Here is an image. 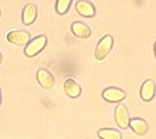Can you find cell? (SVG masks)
Returning <instances> with one entry per match:
<instances>
[{
  "instance_id": "6da1fadb",
  "label": "cell",
  "mask_w": 156,
  "mask_h": 139,
  "mask_svg": "<svg viewBox=\"0 0 156 139\" xmlns=\"http://www.w3.org/2000/svg\"><path fill=\"white\" fill-rule=\"evenodd\" d=\"M46 45L47 37L45 35H40V36L34 38V39H31L27 43V45L25 46L24 49V54L28 58H34L39 54L46 47Z\"/></svg>"
},
{
  "instance_id": "7a4b0ae2",
  "label": "cell",
  "mask_w": 156,
  "mask_h": 139,
  "mask_svg": "<svg viewBox=\"0 0 156 139\" xmlns=\"http://www.w3.org/2000/svg\"><path fill=\"white\" fill-rule=\"evenodd\" d=\"M114 46V39L110 35H105L98 42L97 47L95 49V59L97 61H103L109 54Z\"/></svg>"
},
{
  "instance_id": "3957f363",
  "label": "cell",
  "mask_w": 156,
  "mask_h": 139,
  "mask_svg": "<svg viewBox=\"0 0 156 139\" xmlns=\"http://www.w3.org/2000/svg\"><path fill=\"white\" fill-rule=\"evenodd\" d=\"M6 40L11 44L22 46V45H27V43L31 39L29 32L27 30H12L6 35Z\"/></svg>"
},
{
  "instance_id": "277c9868",
  "label": "cell",
  "mask_w": 156,
  "mask_h": 139,
  "mask_svg": "<svg viewBox=\"0 0 156 139\" xmlns=\"http://www.w3.org/2000/svg\"><path fill=\"white\" fill-rule=\"evenodd\" d=\"M37 80L42 88L46 90H50L54 86V77L48 70L45 68H40L37 71Z\"/></svg>"
},
{
  "instance_id": "5b68a950",
  "label": "cell",
  "mask_w": 156,
  "mask_h": 139,
  "mask_svg": "<svg viewBox=\"0 0 156 139\" xmlns=\"http://www.w3.org/2000/svg\"><path fill=\"white\" fill-rule=\"evenodd\" d=\"M102 97L104 98L106 102L109 103H118L123 100L126 97V93L124 90L120 89L117 87H109L103 90Z\"/></svg>"
},
{
  "instance_id": "8992f818",
  "label": "cell",
  "mask_w": 156,
  "mask_h": 139,
  "mask_svg": "<svg viewBox=\"0 0 156 139\" xmlns=\"http://www.w3.org/2000/svg\"><path fill=\"white\" fill-rule=\"evenodd\" d=\"M75 9L80 16L85 18H92L96 14V9L94 4L87 0H78L75 3Z\"/></svg>"
},
{
  "instance_id": "52a82bcc",
  "label": "cell",
  "mask_w": 156,
  "mask_h": 139,
  "mask_svg": "<svg viewBox=\"0 0 156 139\" xmlns=\"http://www.w3.org/2000/svg\"><path fill=\"white\" fill-rule=\"evenodd\" d=\"M115 121H117V125L120 128L126 129L127 127H129V113H128V110L125 105L120 103V105L117 106L115 111Z\"/></svg>"
},
{
  "instance_id": "ba28073f",
  "label": "cell",
  "mask_w": 156,
  "mask_h": 139,
  "mask_svg": "<svg viewBox=\"0 0 156 139\" xmlns=\"http://www.w3.org/2000/svg\"><path fill=\"white\" fill-rule=\"evenodd\" d=\"M64 91L67 94V96L71 97V98H77L81 95V87L78 84L75 80L73 79H67L64 82Z\"/></svg>"
},
{
  "instance_id": "9c48e42d",
  "label": "cell",
  "mask_w": 156,
  "mask_h": 139,
  "mask_svg": "<svg viewBox=\"0 0 156 139\" xmlns=\"http://www.w3.org/2000/svg\"><path fill=\"white\" fill-rule=\"evenodd\" d=\"M37 7L34 3H27L23 7L22 11V22L25 25L32 24L37 19Z\"/></svg>"
},
{
  "instance_id": "30bf717a",
  "label": "cell",
  "mask_w": 156,
  "mask_h": 139,
  "mask_svg": "<svg viewBox=\"0 0 156 139\" xmlns=\"http://www.w3.org/2000/svg\"><path fill=\"white\" fill-rule=\"evenodd\" d=\"M72 32L78 38L81 39H87L92 35V28L87 24L83 23L81 21H75L71 25Z\"/></svg>"
},
{
  "instance_id": "8fae6325",
  "label": "cell",
  "mask_w": 156,
  "mask_h": 139,
  "mask_svg": "<svg viewBox=\"0 0 156 139\" xmlns=\"http://www.w3.org/2000/svg\"><path fill=\"white\" fill-rule=\"evenodd\" d=\"M156 86L153 80H146L140 88V96L146 102H149L155 95Z\"/></svg>"
},
{
  "instance_id": "7c38bea8",
  "label": "cell",
  "mask_w": 156,
  "mask_h": 139,
  "mask_svg": "<svg viewBox=\"0 0 156 139\" xmlns=\"http://www.w3.org/2000/svg\"><path fill=\"white\" fill-rule=\"evenodd\" d=\"M129 127L131 130L137 135L144 136L148 133L149 130V126H148L147 121L142 119V118H132L129 121Z\"/></svg>"
},
{
  "instance_id": "4fadbf2b",
  "label": "cell",
  "mask_w": 156,
  "mask_h": 139,
  "mask_svg": "<svg viewBox=\"0 0 156 139\" xmlns=\"http://www.w3.org/2000/svg\"><path fill=\"white\" fill-rule=\"evenodd\" d=\"M97 134L100 139H122V134L115 129L103 128L100 129Z\"/></svg>"
},
{
  "instance_id": "5bb4252c",
  "label": "cell",
  "mask_w": 156,
  "mask_h": 139,
  "mask_svg": "<svg viewBox=\"0 0 156 139\" xmlns=\"http://www.w3.org/2000/svg\"><path fill=\"white\" fill-rule=\"evenodd\" d=\"M72 4V0H57L55 3V11L59 15H65L69 11Z\"/></svg>"
},
{
  "instance_id": "9a60e30c",
  "label": "cell",
  "mask_w": 156,
  "mask_h": 139,
  "mask_svg": "<svg viewBox=\"0 0 156 139\" xmlns=\"http://www.w3.org/2000/svg\"><path fill=\"white\" fill-rule=\"evenodd\" d=\"M1 102H2V92L1 89H0V106H1Z\"/></svg>"
},
{
  "instance_id": "2e32d148",
  "label": "cell",
  "mask_w": 156,
  "mask_h": 139,
  "mask_svg": "<svg viewBox=\"0 0 156 139\" xmlns=\"http://www.w3.org/2000/svg\"><path fill=\"white\" fill-rule=\"evenodd\" d=\"M2 60H3V55H2V54L0 52V64L2 63Z\"/></svg>"
},
{
  "instance_id": "e0dca14e",
  "label": "cell",
  "mask_w": 156,
  "mask_h": 139,
  "mask_svg": "<svg viewBox=\"0 0 156 139\" xmlns=\"http://www.w3.org/2000/svg\"><path fill=\"white\" fill-rule=\"evenodd\" d=\"M154 51H155V55H156V42L154 43Z\"/></svg>"
}]
</instances>
